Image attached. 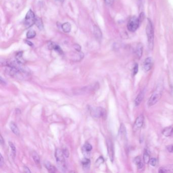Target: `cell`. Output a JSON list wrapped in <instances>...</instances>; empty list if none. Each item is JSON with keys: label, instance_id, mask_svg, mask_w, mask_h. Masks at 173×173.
<instances>
[{"label": "cell", "instance_id": "cell-1", "mask_svg": "<svg viewBox=\"0 0 173 173\" xmlns=\"http://www.w3.org/2000/svg\"><path fill=\"white\" fill-rule=\"evenodd\" d=\"M163 90V85L161 84H159L156 88V90H155L154 92H153L152 95L151 96L149 99L148 102V106L149 107L153 106L159 102V100L161 99L162 96Z\"/></svg>", "mask_w": 173, "mask_h": 173}, {"label": "cell", "instance_id": "cell-2", "mask_svg": "<svg viewBox=\"0 0 173 173\" xmlns=\"http://www.w3.org/2000/svg\"><path fill=\"white\" fill-rule=\"evenodd\" d=\"M148 45L150 50H153L154 46V29L151 21L148 19V22L146 28Z\"/></svg>", "mask_w": 173, "mask_h": 173}, {"label": "cell", "instance_id": "cell-3", "mask_svg": "<svg viewBox=\"0 0 173 173\" xmlns=\"http://www.w3.org/2000/svg\"><path fill=\"white\" fill-rule=\"evenodd\" d=\"M65 155L63 151L60 149L57 148L55 151V157L57 166L62 172H65L67 170Z\"/></svg>", "mask_w": 173, "mask_h": 173}, {"label": "cell", "instance_id": "cell-4", "mask_svg": "<svg viewBox=\"0 0 173 173\" xmlns=\"http://www.w3.org/2000/svg\"><path fill=\"white\" fill-rule=\"evenodd\" d=\"M140 21L139 19L136 17H133L130 18V19L128 21L127 28L129 31L131 32H134L138 29L139 25H140Z\"/></svg>", "mask_w": 173, "mask_h": 173}, {"label": "cell", "instance_id": "cell-5", "mask_svg": "<svg viewBox=\"0 0 173 173\" xmlns=\"http://www.w3.org/2000/svg\"><path fill=\"white\" fill-rule=\"evenodd\" d=\"M90 114L95 118H104L106 117V111L104 108L101 107L93 108L90 109Z\"/></svg>", "mask_w": 173, "mask_h": 173}, {"label": "cell", "instance_id": "cell-6", "mask_svg": "<svg viewBox=\"0 0 173 173\" xmlns=\"http://www.w3.org/2000/svg\"><path fill=\"white\" fill-rule=\"evenodd\" d=\"M36 17L35 14L31 10L27 12L25 17V24L28 28L32 27L35 23Z\"/></svg>", "mask_w": 173, "mask_h": 173}, {"label": "cell", "instance_id": "cell-7", "mask_svg": "<svg viewBox=\"0 0 173 173\" xmlns=\"http://www.w3.org/2000/svg\"><path fill=\"white\" fill-rule=\"evenodd\" d=\"M106 144L107 147V151H108V155L110 158V161L112 162L114 161V150L113 145L112 141L110 139H107L106 141Z\"/></svg>", "mask_w": 173, "mask_h": 173}, {"label": "cell", "instance_id": "cell-8", "mask_svg": "<svg viewBox=\"0 0 173 173\" xmlns=\"http://www.w3.org/2000/svg\"><path fill=\"white\" fill-rule=\"evenodd\" d=\"M144 117L143 115H140V116H139L134 121L133 127L134 130L136 131L141 128L144 124Z\"/></svg>", "mask_w": 173, "mask_h": 173}, {"label": "cell", "instance_id": "cell-9", "mask_svg": "<svg viewBox=\"0 0 173 173\" xmlns=\"http://www.w3.org/2000/svg\"><path fill=\"white\" fill-rule=\"evenodd\" d=\"M153 59L150 57L146 58L143 63V69L145 71L148 72L150 71L153 67Z\"/></svg>", "mask_w": 173, "mask_h": 173}, {"label": "cell", "instance_id": "cell-10", "mask_svg": "<svg viewBox=\"0 0 173 173\" xmlns=\"http://www.w3.org/2000/svg\"><path fill=\"white\" fill-rule=\"evenodd\" d=\"M143 51V46L142 44L141 43H139L136 45V47L134 49V53L136 55V57L138 59H140L142 57Z\"/></svg>", "mask_w": 173, "mask_h": 173}, {"label": "cell", "instance_id": "cell-11", "mask_svg": "<svg viewBox=\"0 0 173 173\" xmlns=\"http://www.w3.org/2000/svg\"><path fill=\"white\" fill-rule=\"evenodd\" d=\"M118 136L121 140H124L125 138H126V128L123 123H121L120 125L119 132H118Z\"/></svg>", "mask_w": 173, "mask_h": 173}, {"label": "cell", "instance_id": "cell-12", "mask_svg": "<svg viewBox=\"0 0 173 173\" xmlns=\"http://www.w3.org/2000/svg\"><path fill=\"white\" fill-rule=\"evenodd\" d=\"M96 88H98L96 85H94V86L89 85L88 86H86L84 88H82L80 89L77 90V91L76 92H77V93L78 92H81V94L83 92H91V91H93Z\"/></svg>", "mask_w": 173, "mask_h": 173}, {"label": "cell", "instance_id": "cell-13", "mask_svg": "<svg viewBox=\"0 0 173 173\" xmlns=\"http://www.w3.org/2000/svg\"><path fill=\"white\" fill-rule=\"evenodd\" d=\"M159 173H164L173 172V165L163 166L159 169Z\"/></svg>", "mask_w": 173, "mask_h": 173}, {"label": "cell", "instance_id": "cell-14", "mask_svg": "<svg viewBox=\"0 0 173 173\" xmlns=\"http://www.w3.org/2000/svg\"><path fill=\"white\" fill-rule=\"evenodd\" d=\"M94 34L96 39L99 41H101L102 38V33L100 28L96 25L94 26Z\"/></svg>", "mask_w": 173, "mask_h": 173}, {"label": "cell", "instance_id": "cell-15", "mask_svg": "<svg viewBox=\"0 0 173 173\" xmlns=\"http://www.w3.org/2000/svg\"><path fill=\"white\" fill-rule=\"evenodd\" d=\"M92 147L91 144H90L88 143H86L82 148V152L83 154L85 156H87V155L90 154V152L92 151Z\"/></svg>", "mask_w": 173, "mask_h": 173}, {"label": "cell", "instance_id": "cell-16", "mask_svg": "<svg viewBox=\"0 0 173 173\" xmlns=\"http://www.w3.org/2000/svg\"><path fill=\"white\" fill-rule=\"evenodd\" d=\"M48 46L49 49H53L55 51H57V52H59L60 54L63 53V51H62L61 48H60L59 45L56 44L55 43L52 42H48Z\"/></svg>", "mask_w": 173, "mask_h": 173}, {"label": "cell", "instance_id": "cell-17", "mask_svg": "<svg viewBox=\"0 0 173 173\" xmlns=\"http://www.w3.org/2000/svg\"><path fill=\"white\" fill-rule=\"evenodd\" d=\"M145 92L144 90L140 92L134 101V104L136 106H138L142 102L143 99L144 98Z\"/></svg>", "mask_w": 173, "mask_h": 173}, {"label": "cell", "instance_id": "cell-18", "mask_svg": "<svg viewBox=\"0 0 173 173\" xmlns=\"http://www.w3.org/2000/svg\"><path fill=\"white\" fill-rule=\"evenodd\" d=\"M162 134L166 137L172 136L173 135V128L171 126L167 127L164 128L162 131Z\"/></svg>", "mask_w": 173, "mask_h": 173}, {"label": "cell", "instance_id": "cell-19", "mask_svg": "<svg viewBox=\"0 0 173 173\" xmlns=\"http://www.w3.org/2000/svg\"><path fill=\"white\" fill-rule=\"evenodd\" d=\"M44 166L46 168L47 170L50 173H54L56 172V168L55 167L51 164V163L48 161H45L44 163Z\"/></svg>", "mask_w": 173, "mask_h": 173}, {"label": "cell", "instance_id": "cell-20", "mask_svg": "<svg viewBox=\"0 0 173 173\" xmlns=\"http://www.w3.org/2000/svg\"><path fill=\"white\" fill-rule=\"evenodd\" d=\"M10 128L11 130L13 132V134H16L17 136H19L20 134V132L19 130V128L17 125L16 123H15L14 122H11L10 123Z\"/></svg>", "mask_w": 173, "mask_h": 173}, {"label": "cell", "instance_id": "cell-21", "mask_svg": "<svg viewBox=\"0 0 173 173\" xmlns=\"http://www.w3.org/2000/svg\"><path fill=\"white\" fill-rule=\"evenodd\" d=\"M82 164L84 170H88L90 169V159L87 157H85L82 161Z\"/></svg>", "mask_w": 173, "mask_h": 173}, {"label": "cell", "instance_id": "cell-22", "mask_svg": "<svg viewBox=\"0 0 173 173\" xmlns=\"http://www.w3.org/2000/svg\"><path fill=\"white\" fill-rule=\"evenodd\" d=\"M71 25L69 23H64L61 26V28L65 33H68L71 30Z\"/></svg>", "mask_w": 173, "mask_h": 173}, {"label": "cell", "instance_id": "cell-23", "mask_svg": "<svg viewBox=\"0 0 173 173\" xmlns=\"http://www.w3.org/2000/svg\"><path fill=\"white\" fill-rule=\"evenodd\" d=\"M32 157H33V160L35 161L36 164L37 165H40V159L39 157V155L37 154L36 152L34 151L32 152Z\"/></svg>", "mask_w": 173, "mask_h": 173}, {"label": "cell", "instance_id": "cell-24", "mask_svg": "<svg viewBox=\"0 0 173 173\" xmlns=\"http://www.w3.org/2000/svg\"><path fill=\"white\" fill-rule=\"evenodd\" d=\"M35 24L36 25V26L38 27V28L39 30H42L43 29V24L42 21L39 17H36Z\"/></svg>", "mask_w": 173, "mask_h": 173}, {"label": "cell", "instance_id": "cell-25", "mask_svg": "<svg viewBox=\"0 0 173 173\" xmlns=\"http://www.w3.org/2000/svg\"><path fill=\"white\" fill-rule=\"evenodd\" d=\"M143 159H144V161L146 164L149 163L150 159V154L147 150H145L144 153Z\"/></svg>", "mask_w": 173, "mask_h": 173}, {"label": "cell", "instance_id": "cell-26", "mask_svg": "<svg viewBox=\"0 0 173 173\" xmlns=\"http://www.w3.org/2000/svg\"><path fill=\"white\" fill-rule=\"evenodd\" d=\"M16 59H17V61L19 62V63H21V64L25 63V60L23 59L22 52H19L17 54Z\"/></svg>", "mask_w": 173, "mask_h": 173}, {"label": "cell", "instance_id": "cell-27", "mask_svg": "<svg viewBox=\"0 0 173 173\" xmlns=\"http://www.w3.org/2000/svg\"><path fill=\"white\" fill-rule=\"evenodd\" d=\"M36 35V33L34 30H30L27 34V37L29 39H32L34 38Z\"/></svg>", "mask_w": 173, "mask_h": 173}, {"label": "cell", "instance_id": "cell-28", "mask_svg": "<svg viewBox=\"0 0 173 173\" xmlns=\"http://www.w3.org/2000/svg\"><path fill=\"white\" fill-rule=\"evenodd\" d=\"M9 146L10 147L12 156L13 158H14L15 157V155H16V148L15 147L14 145L13 144V143L11 142H9Z\"/></svg>", "mask_w": 173, "mask_h": 173}, {"label": "cell", "instance_id": "cell-29", "mask_svg": "<svg viewBox=\"0 0 173 173\" xmlns=\"http://www.w3.org/2000/svg\"><path fill=\"white\" fill-rule=\"evenodd\" d=\"M104 162V159L102 156H100L99 159H97V161H96V165L98 167L99 165H100L101 164H102Z\"/></svg>", "mask_w": 173, "mask_h": 173}, {"label": "cell", "instance_id": "cell-30", "mask_svg": "<svg viewBox=\"0 0 173 173\" xmlns=\"http://www.w3.org/2000/svg\"><path fill=\"white\" fill-rule=\"evenodd\" d=\"M149 163L152 167H155L157 164V159L155 158H152L150 159V161H149Z\"/></svg>", "mask_w": 173, "mask_h": 173}, {"label": "cell", "instance_id": "cell-31", "mask_svg": "<svg viewBox=\"0 0 173 173\" xmlns=\"http://www.w3.org/2000/svg\"><path fill=\"white\" fill-rule=\"evenodd\" d=\"M139 70L138 65L137 63H136L134 65V68H133V75L134 76L136 75V74L138 73Z\"/></svg>", "mask_w": 173, "mask_h": 173}, {"label": "cell", "instance_id": "cell-32", "mask_svg": "<svg viewBox=\"0 0 173 173\" xmlns=\"http://www.w3.org/2000/svg\"><path fill=\"white\" fill-rule=\"evenodd\" d=\"M63 154L65 155V156L66 157H68L69 156V152L67 148H64L63 150Z\"/></svg>", "mask_w": 173, "mask_h": 173}, {"label": "cell", "instance_id": "cell-33", "mask_svg": "<svg viewBox=\"0 0 173 173\" xmlns=\"http://www.w3.org/2000/svg\"><path fill=\"white\" fill-rule=\"evenodd\" d=\"M134 162L135 163V164H136V165H138V163L141 162V159L140 157L137 156L134 159Z\"/></svg>", "mask_w": 173, "mask_h": 173}, {"label": "cell", "instance_id": "cell-34", "mask_svg": "<svg viewBox=\"0 0 173 173\" xmlns=\"http://www.w3.org/2000/svg\"><path fill=\"white\" fill-rule=\"evenodd\" d=\"M74 49H75L76 50H77V51H80L81 49V47L77 44H76L74 45Z\"/></svg>", "mask_w": 173, "mask_h": 173}, {"label": "cell", "instance_id": "cell-35", "mask_svg": "<svg viewBox=\"0 0 173 173\" xmlns=\"http://www.w3.org/2000/svg\"><path fill=\"white\" fill-rule=\"evenodd\" d=\"M167 149L169 152L173 153V145H171L167 146Z\"/></svg>", "mask_w": 173, "mask_h": 173}, {"label": "cell", "instance_id": "cell-36", "mask_svg": "<svg viewBox=\"0 0 173 173\" xmlns=\"http://www.w3.org/2000/svg\"><path fill=\"white\" fill-rule=\"evenodd\" d=\"M104 1L106 2V4L109 5H111L113 4V2H114V0H104Z\"/></svg>", "mask_w": 173, "mask_h": 173}, {"label": "cell", "instance_id": "cell-37", "mask_svg": "<svg viewBox=\"0 0 173 173\" xmlns=\"http://www.w3.org/2000/svg\"><path fill=\"white\" fill-rule=\"evenodd\" d=\"M1 161H0V167H2L3 165L4 164V159H3V157L2 155V154H1Z\"/></svg>", "mask_w": 173, "mask_h": 173}, {"label": "cell", "instance_id": "cell-38", "mask_svg": "<svg viewBox=\"0 0 173 173\" xmlns=\"http://www.w3.org/2000/svg\"><path fill=\"white\" fill-rule=\"evenodd\" d=\"M136 165H137V167H138V169H139V170L142 169L143 167H144L143 163L142 162H141V163H138V164Z\"/></svg>", "mask_w": 173, "mask_h": 173}, {"label": "cell", "instance_id": "cell-39", "mask_svg": "<svg viewBox=\"0 0 173 173\" xmlns=\"http://www.w3.org/2000/svg\"><path fill=\"white\" fill-rule=\"evenodd\" d=\"M144 18V14L143 12H142L141 13V14L140 15V17L139 19V20H140V21H142L143 20Z\"/></svg>", "mask_w": 173, "mask_h": 173}, {"label": "cell", "instance_id": "cell-40", "mask_svg": "<svg viewBox=\"0 0 173 173\" xmlns=\"http://www.w3.org/2000/svg\"><path fill=\"white\" fill-rule=\"evenodd\" d=\"M0 143L2 146H4L5 144L4 140L2 136H1V140H0Z\"/></svg>", "mask_w": 173, "mask_h": 173}, {"label": "cell", "instance_id": "cell-41", "mask_svg": "<svg viewBox=\"0 0 173 173\" xmlns=\"http://www.w3.org/2000/svg\"><path fill=\"white\" fill-rule=\"evenodd\" d=\"M24 171L26 173H31V171L29 170V167L26 166H24Z\"/></svg>", "mask_w": 173, "mask_h": 173}, {"label": "cell", "instance_id": "cell-42", "mask_svg": "<svg viewBox=\"0 0 173 173\" xmlns=\"http://www.w3.org/2000/svg\"><path fill=\"white\" fill-rule=\"evenodd\" d=\"M1 83L2 84H3V85H4V84L5 85V84H6V83L5 82V81L4 80H3L2 77H1Z\"/></svg>", "mask_w": 173, "mask_h": 173}, {"label": "cell", "instance_id": "cell-43", "mask_svg": "<svg viewBox=\"0 0 173 173\" xmlns=\"http://www.w3.org/2000/svg\"><path fill=\"white\" fill-rule=\"evenodd\" d=\"M26 43L28 44V45H30V46H32L33 45V43L31 42L30 41H26Z\"/></svg>", "mask_w": 173, "mask_h": 173}, {"label": "cell", "instance_id": "cell-44", "mask_svg": "<svg viewBox=\"0 0 173 173\" xmlns=\"http://www.w3.org/2000/svg\"></svg>", "mask_w": 173, "mask_h": 173}]
</instances>
